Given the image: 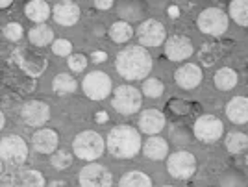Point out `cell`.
Returning <instances> with one entry per match:
<instances>
[{"mask_svg":"<svg viewBox=\"0 0 248 187\" xmlns=\"http://www.w3.org/2000/svg\"><path fill=\"white\" fill-rule=\"evenodd\" d=\"M115 69L126 80H143L152 69V58L143 47H128L117 54Z\"/></svg>","mask_w":248,"mask_h":187,"instance_id":"6da1fadb","label":"cell"},{"mask_svg":"<svg viewBox=\"0 0 248 187\" xmlns=\"http://www.w3.org/2000/svg\"><path fill=\"white\" fill-rule=\"evenodd\" d=\"M141 134L134 126H115L108 135V150L113 157L130 159L141 150Z\"/></svg>","mask_w":248,"mask_h":187,"instance_id":"7a4b0ae2","label":"cell"},{"mask_svg":"<svg viewBox=\"0 0 248 187\" xmlns=\"http://www.w3.org/2000/svg\"><path fill=\"white\" fill-rule=\"evenodd\" d=\"M104 139L102 135H98L96 132H82L74 137L73 141V150L76 157L85 159V161H94L102 156L104 152Z\"/></svg>","mask_w":248,"mask_h":187,"instance_id":"3957f363","label":"cell"},{"mask_svg":"<svg viewBox=\"0 0 248 187\" xmlns=\"http://www.w3.org/2000/svg\"><path fill=\"white\" fill-rule=\"evenodd\" d=\"M0 154L2 161L10 167H19L28 157V145L19 135H6L0 143Z\"/></svg>","mask_w":248,"mask_h":187,"instance_id":"277c9868","label":"cell"},{"mask_svg":"<svg viewBox=\"0 0 248 187\" xmlns=\"http://www.w3.org/2000/svg\"><path fill=\"white\" fill-rule=\"evenodd\" d=\"M111 106L121 115H134L141 109L143 98H141V93L135 87H132V85H121V87L115 89Z\"/></svg>","mask_w":248,"mask_h":187,"instance_id":"5b68a950","label":"cell"},{"mask_svg":"<svg viewBox=\"0 0 248 187\" xmlns=\"http://www.w3.org/2000/svg\"><path fill=\"white\" fill-rule=\"evenodd\" d=\"M167 171L176 180H186V178L195 174L197 159H195V156L191 152H186V150L174 152L172 156L167 157Z\"/></svg>","mask_w":248,"mask_h":187,"instance_id":"8992f818","label":"cell"},{"mask_svg":"<svg viewBox=\"0 0 248 187\" xmlns=\"http://www.w3.org/2000/svg\"><path fill=\"white\" fill-rule=\"evenodd\" d=\"M198 28L207 35H222L228 30V15L218 8H209L198 15Z\"/></svg>","mask_w":248,"mask_h":187,"instance_id":"52a82bcc","label":"cell"},{"mask_svg":"<svg viewBox=\"0 0 248 187\" xmlns=\"http://www.w3.org/2000/svg\"><path fill=\"white\" fill-rule=\"evenodd\" d=\"M83 93L91 100H104L111 93V78L102 71H93L89 73L82 82Z\"/></svg>","mask_w":248,"mask_h":187,"instance_id":"ba28073f","label":"cell"},{"mask_svg":"<svg viewBox=\"0 0 248 187\" xmlns=\"http://www.w3.org/2000/svg\"><path fill=\"white\" fill-rule=\"evenodd\" d=\"M222 123L215 115H202L198 117L193 126V135L202 143H213L222 137Z\"/></svg>","mask_w":248,"mask_h":187,"instance_id":"9c48e42d","label":"cell"},{"mask_svg":"<svg viewBox=\"0 0 248 187\" xmlns=\"http://www.w3.org/2000/svg\"><path fill=\"white\" fill-rule=\"evenodd\" d=\"M80 186L83 187H109L113 178L111 172L106 169L104 165L98 163H91V165H85L80 171Z\"/></svg>","mask_w":248,"mask_h":187,"instance_id":"30bf717a","label":"cell"},{"mask_svg":"<svg viewBox=\"0 0 248 187\" xmlns=\"http://www.w3.org/2000/svg\"><path fill=\"white\" fill-rule=\"evenodd\" d=\"M137 37H139V43L143 47H159L167 39L165 26L159 21H155V19H148V21H145L139 26Z\"/></svg>","mask_w":248,"mask_h":187,"instance_id":"8fae6325","label":"cell"},{"mask_svg":"<svg viewBox=\"0 0 248 187\" xmlns=\"http://www.w3.org/2000/svg\"><path fill=\"white\" fill-rule=\"evenodd\" d=\"M21 115L28 126H43L50 119V108L41 100H28L22 106Z\"/></svg>","mask_w":248,"mask_h":187,"instance_id":"7c38bea8","label":"cell"},{"mask_svg":"<svg viewBox=\"0 0 248 187\" xmlns=\"http://www.w3.org/2000/svg\"><path fill=\"white\" fill-rule=\"evenodd\" d=\"M193 54V45L186 35H172L165 41V56L170 62H184Z\"/></svg>","mask_w":248,"mask_h":187,"instance_id":"4fadbf2b","label":"cell"},{"mask_svg":"<svg viewBox=\"0 0 248 187\" xmlns=\"http://www.w3.org/2000/svg\"><path fill=\"white\" fill-rule=\"evenodd\" d=\"M4 186H22V187H43L45 186V178L39 171L33 169H24L15 174H4L2 178Z\"/></svg>","mask_w":248,"mask_h":187,"instance_id":"5bb4252c","label":"cell"},{"mask_svg":"<svg viewBox=\"0 0 248 187\" xmlns=\"http://www.w3.org/2000/svg\"><path fill=\"white\" fill-rule=\"evenodd\" d=\"M52 15H54V21L62 26H74L80 21V8L71 0H63L54 6Z\"/></svg>","mask_w":248,"mask_h":187,"instance_id":"9a60e30c","label":"cell"},{"mask_svg":"<svg viewBox=\"0 0 248 187\" xmlns=\"http://www.w3.org/2000/svg\"><path fill=\"white\" fill-rule=\"evenodd\" d=\"M13 60L21 65V69H24L28 74L31 76H39V74L45 71V67H46V62L41 60L37 54L33 52H28L26 48H19V50H15L13 52Z\"/></svg>","mask_w":248,"mask_h":187,"instance_id":"2e32d148","label":"cell"},{"mask_svg":"<svg viewBox=\"0 0 248 187\" xmlns=\"http://www.w3.org/2000/svg\"><path fill=\"white\" fill-rule=\"evenodd\" d=\"M174 80L184 89H195L202 82V69L195 63H186L174 73Z\"/></svg>","mask_w":248,"mask_h":187,"instance_id":"e0dca14e","label":"cell"},{"mask_svg":"<svg viewBox=\"0 0 248 187\" xmlns=\"http://www.w3.org/2000/svg\"><path fill=\"white\" fill-rule=\"evenodd\" d=\"M139 128L141 132H145L148 135L159 134L165 128V115L161 113L159 109H146L139 117Z\"/></svg>","mask_w":248,"mask_h":187,"instance_id":"ac0fdd59","label":"cell"},{"mask_svg":"<svg viewBox=\"0 0 248 187\" xmlns=\"http://www.w3.org/2000/svg\"><path fill=\"white\" fill-rule=\"evenodd\" d=\"M31 145L41 154H52L58 146V134L54 130H48V128L37 130L31 137Z\"/></svg>","mask_w":248,"mask_h":187,"instance_id":"d6986e66","label":"cell"},{"mask_svg":"<svg viewBox=\"0 0 248 187\" xmlns=\"http://www.w3.org/2000/svg\"><path fill=\"white\" fill-rule=\"evenodd\" d=\"M228 119L235 125L248 123V98L247 96H233L226 106Z\"/></svg>","mask_w":248,"mask_h":187,"instance_id":"ffe728a7","label":"cell"},{"mask_svg":"<svg viewBox=\"0 0 248 187\" xmlns=\"http://www.w3.org/2000/svg\"><path fill=\"white\" fill-rule=\"evenodd\" d=\"M143 152L148 159L159 161V159H165L167 154H169V145H167L165 139L154 135V137H148V141L143 145Z\"/></svg>","mask_w":248,"mask_h":187,"instance_id":"44dd1931","label":"cell"},{"mask_svg":"<svg viewBox=\"0 0 248 187\" xmlns=\"http://www.w3.org/2000/svg\"><path fill=\"white\" fill-rule=\"evenodd\" d=\"M26 17L33 22H45L48 17H50V6L45 2V0H31L26 4Z\"/></svg>","mask_w":248,"mask_h":187,"instance_id":"7402d4cb","label":"cell"},{"mask_svg":"<svg viewBox=\"0 0 248 187\" xmlns=\"http://www.w3.org/2000/svg\"><path fill=\"white\" fill-rule=\"evenodd\" d=\"M215 85L220 91H230L237 85V73L230 67H224V69H218L217 74H215Z\"/></svg>","mask_w":248,"mask_h":187,"instance_id":"603a6c76","label":"cell"},{"mask_svg":"<svg viewBox=\"0 0 248 187\" xmlns=\"http://www.w3.org/2000/svg\"><path fill=\"white\" fill-rule=\"evenodd\" d=\"M52 39H54V31L46 24H39L30 30V41L35 47H46L52 43Z\"/></svg>","mask_w":248,"mask_h":187,"instance_id":"cb8c5ba5","label":"cell"},{"mask_svg":"<svg viewBox=\"0 0 248 187\" xmlns=\"http://www.w3.org/2000/svg\"><path fill=\"white\" fill-rule=\"evenodd\" d=\"M121 186L123 187H150L152 180L150 176H146L141 171H130L121 178Z\"/></svg>","mask_w":248,"mask_h":187,"instance_id":"d4e9b609","label":"cell"},{"mask_svg":"<svg viewBox=\"0 0 248 187\" xmlns=\"http://www.w3.org/2000/svg\"><path fill=\"white\" fill-rule=\"evenodd\" d=\"M230 15L237 24L248 26V0H232L230 2Z\"/></svg>","mask_w":248,"mask_h":187,"instance_id":"484cf974","label":"cell"},{"mask_svg":"<svg viewBox=\"0 0 248 187\" xmlns=\"http://www.w3.org/2000/svg\"><path fill=\"white\" fill-rule=\"evenodd\" d=\"M132 35H134L132 26H130L128 22H124V21L113 22V24H111V28H109V37H111L115 43L130 41V39H132Z\"/></svg>","mask_w":248,"mask_h":187,"instance_id":"4316f807","label":"cell"},{"mask_svg":"<svg viewBox=\"0 0 248 187\" xmlns=\"http://www.w3.org/2000/svg\"><path fill=\"white\" fill-rule=\"evenodd\" d=\"M52 87H54V91L58 94H69V93H74L76 91V80H74L71 74H58L56 78H54V82H52Z\"/></svg>","mask_w":248,"mask_h":187,"instance_id":"83f0119b","label":"cell"},{"mask_svg":"<svg viewBox=\"0 0 248 187\" xmlns=\"http://www.w3.org/2000/svg\"><path fill=\"white\" fill-rule=\"evenodd\" d=\"M248 146V135L241 132H232L226 135V148L232 154H239Z\"/></svg>","mask_w":248,"mask_h":187,"instance_id":"f1b7e54d","label":"cell"},{"mask_svg":"<svg viewBox=\"0 0 248 187\" xmlns=\"http://www.w3.org/2000/svg\"><path fill=\"white\" fill-rule=\"evenodd\" d=\"M143 93L148 96V98H157L163 94V83L159 82L157 78H148L143 83Z\"/></svg>","mask_w":248,"mask_h":187,"instance_id":"f546056e","label":"cell"},{"mask_svg":"<svg viewBox=\"0 0 248 187\" xmlns=\"http://www.w3.org/2000/svg\"><path fill=\"white\" fill-rule=\"evenodd\" d=\"M4 37L8 39V41H19L22 37V26L19 22H8L6 26H4Z\"/></svg>","mask_w":248,"mask_h":187,"instance_id":"4dcf8cb0","label":"cell"},{"mask_svg":"<svg viewBox=\"0 0 248 187\" xmlns=\"http://www.w3.org/2000/svg\"><path fill=\"white\" fill-rule=\"evenodd\" d=\"M52 52L56 54V56H69V54L73 52V45L71 41H67V39H56V41L52 43Z\"/></svg>","mask_w":248,"mask_h":187,"instance_id":"1f68e13d","label":"cell"},{"mask_svg":"<svg viewBox=\"0 0 248 187\" xmlns=\"http://www.w3.org/2000/svg\"><path fill=\"white\" fill-rule=\"evenodd\" d=\"M85 67H87V58L83 54H73V56H69V69L73 73H82Z\"/></svg>","mask_w":248,"mask_h":187,"instance_id":"d6a6232c","label":"cell"},{"mask_svg":"<svg viewBox=\"0 0 248 187\" xmlns=\"http://www.w3.org/2000/svg\"><path fill=\"white\" fill-rule=\"evenodd\" d=\"M50 159H52V165L56 167V169H67V167H71V163H73L71 154L69 152H63V150L62 152H56Z\"/></svg>","mask_w":248,"mask_h":187,"instance_id":"836d02e7","label":"cell"},{"mask_svg":"<svg viewBox=\"0 0 248 187\" xmlns=\"http://www.w3.org/2000/svg\"><path fill=\"white\" fill-rule=\"evenodd\" d=\"M94 6L98 10H109L113 6V0H94Z\"/></svg>","mask_w":248,"mask_h":187,"instance_id":"e575fe53","label":"cell"},{"mask_svg":"<svg viewBox=\"0 0 248 187\" xmlns=\"http://www.w3.org/2000/svg\"><path fill=\"white\" fill-rule=\"evenodd\" d=\"M11 2H13V0H0V6H2V8H8Z\"/></svg>","mask_w":248,"mask_h":187,"instance_id":"d590c367","label":"cell"},{"mask_svg":"<svg viewBox=\"0 0 248 187\" xmlns=\"http://www.w3.org/2000/svg\"><path fill=\"white\" fill-rule=\"evenodd\" d=\"M98 121H108V115H106V111H100V115H98Z\"/></svg>","mask_w":248,"mask_h":187,"instance_id":"8d00e7d4","label":"cell"},{"mask_svg":"<svg viewBox=\"0 0 248 187\" xmlns=\"http://www.w3.org/2000/svg\"><path fill=\"white\" fill-rule=\"evenodd\" d=\"M50 186H65V182H52Z\"/></svg>","mask_w":248,"mask_h":187,"instance_id":"74e56055","label":"cell"},{"mask_svg":"<svg viewBox=\"0 0 248 187\" xmlns=\"http://www.w3.org/2000/svg\"><path fill=\"white\" fill-rule=\"evenodd\" d=\"M247 163H248V157H247Z\"/></svg>","mask_w":248,"mask_h":187,"instance_id":"f35d334b","label":"cell"}]
</instances>
